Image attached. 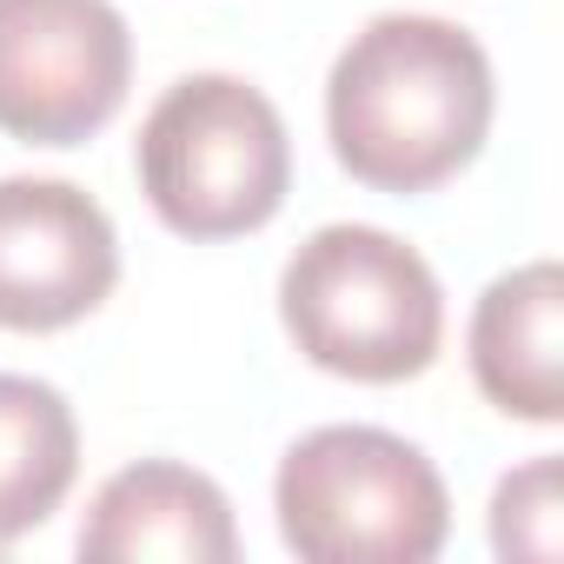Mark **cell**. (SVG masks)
Returning <instances> with one entry per match:
<instances>
[{
  "label": "cell",
  "instance_id": "cell-7",
  "mask_svg": "<svg viewBox=\"0 0 564 564\" xmlns=\"http://www.w3.org/2000/svg\"><path fill=\"white\" fill-rule=\"evenodd\" d=\"M80 557L94 564H232L239 557V524H232V498L173 458H140L127 471H113L87 518H80Z\"/></svg>",
  "mask_w": 564,
  "mask_h": 564
},
{
  "label": "cell",
  "instance_id": "cell-1",
  "mask_svg": "<svg viewBox=\"0 0 564 564\" xmlns=\"http://www.w3.org/2000/svg\"><path fill=\"white\" fill-rule=\"evenodd\" d=\"M498 113L491 54L438 14L366 21L326 80L333 160L372 193H432L458 180Z\"/></svg>",
  "mask_w": 564,
  "mask_h": 564
},
{
  "label": "cell",
  "instance_id": "cell-8",
  "mask_svg": "<svg viewBox=\"0 0 564 564\" xmlns=\"http://www.w3.org/2000/svg\"><path fill=\"white\" fill-rule=\"evenodd\" d=\"M471 379L478 392L524 425L564 419V272L557 259H531L498 272L471 306Z\"/></svg>",
  "mask_w": 564,
  "mask_h": 564
},
{
  "label": "cell",
  "instance_id": "cell-2",
  "mask_svg": "<svg viewBox=\"0 0 564 564\" xmlns=\"http://www.w3.org/2000/svg\"><path fill=\"white\" fill-rule=\"evenodd\" d=\"M293 346L352 386H405L445 346V293L419 246L386 226H319L279 272Z\"/></svg>",
  "mask_w": 564,
  "mask_h": 564
},
{
  "label": "cell",
  "instance_id": "cell-3",
  "mask_svg": "<svg viewBox=\"0 0 564 564\" xmlns=\"http://www.w3.org/2000/svg\"><path fill=\"white\" fill-rule=\"evenodd\" d=\"M140 193L180 239L259 232L293 186V133L279 107L239 74L173 80L133 140Z\"/></svg>",
  "mask_w": 564,
  "mask_h": 564
},
{
  "label": "cell",
  "instance_id": "cell-6",
  "mask_svg": "<svg viewBox=\"0 0 564 564\" xmlns=\"http://www.w3.org/2000/svg\"><path fill=\"white\" fill-rule=\"evenodd\" d=\"M120 286V232L74 180H0V333H61Z\"/></svg>",
  "mask_w": 564,
  "mask_h": 564
},
{
  "label": "cell",
  "instance_id": "cell-9",
  "mask_svg": "<svg viewBox=\"0 0 564 564\" xmlns=\"http://www.w3.org/2000/svg\"><path fill=\"white\" fill-rule=\"evenodd\" d=\"M80 478V425L61 386L0 372V551L41 531Z\"/></svg>",
  "mask_w": 564,
  "mask_h": 564
},
{
  "label": "cell",
  "instance_id": "cell-4",
  "mask_svg": "<svg viewBox=\"0 0 564 564\" xmlns=\"http://www.w3.org/2000/svg\"><path fill=\"white\" fill-rule=\"evenodd\" d=\"M279 538L306 564H425L445 551L438 465L386 425H319L272 478Z\"/></svg>",
  "mask_w": 564,
  "mask_h": 564
},
{
  "label": "cell",
  "instance_id": "cell-10",
  "mask_svg": "<svg viewBox=\"0 0 564 564\" xmlns=\"http://www.w3.org/2000/svg\"><path fill=\"white\" fill-rule=\"evenodd\" d=\"M557 458H531L524 471H511L491 498V544L498 557H557Z\"/></svg>",
  "mask_w": 564,
  "mask_h": 564
},
{
  "label": "cell",
  "instance_id": "cell-5",
  "mask_svg": "<svg viewBox=\"0 0 564 564\" xmlns=\"http://www.w3.org/2000/svg\"><path fill=\"white\" fill-rule=\"evenodd\" d=\"M133 87V34L113 0H0V133L28 147L94 140Z\"/></svg>",
  "mask_w": 564,
  "mask_h": 564
}]
</instances>
